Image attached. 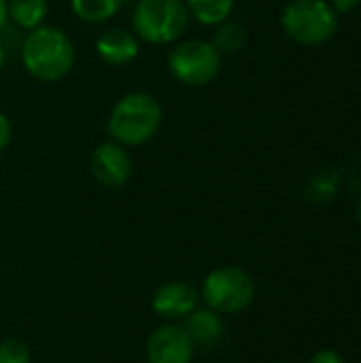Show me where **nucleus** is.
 <instances>
[{
	"label": "nucleus",
	"mask_w": 361,
	"mask_h": 363,
	"mask_svg": "<svg viewBox=\"0 0 361 363\" xmlns=\"http://www.w3.org/2000/svg\"><path fill=\"white\" fill-rule=\"evenodd\" d=\"M21 62L28 74L40 83L62 81L74 66V45L55 26H38L21 40Z\"/></svg>",
	"instance_id": "obj_1"
},
{
	"label": "nucleus",
	"mask_w": 361,
	"mask_h": 363,
	"mask_svg": "<svg viewBox=\"0 0 361 363\" xmlns=\"http://www.w3.org/2000/svg\"><path fill=\"white\" fill-rule=\"evenodd\" d=\"M162 119L164 111L155 96L147 91H130L113 104L106 130L111 140L123 147H140L157 134Z\"/></svg>",
	"instance_id": "obj_2"
},
{
	"label": "nucleus",
	"mask_w": 361,
	"mask_h": 363,
	"mask_svg": "<svg viewBox=\"0 0 361 363\" xmlns=\"http://www.w3.org/2000/svg\"><path fill=\"white\" fill-rule=\"evenodd\" d=\"M189 26V11L183 0H138L132 17V32L138 40L168 45L179 40Z\"/></svg>",
	"instance_id": "obj_3"
},
{
	"label": "nucleus",
	"mask_w": 361,
	"mask_h": 363,
	"mask_svg": "<svg viewBox=\"0 0 361 363\" xmlns=\"http://www.w3.org/2000/svg\"><path fill=\"white\" fill-rule=\"evenodd\" d=\"M281 26L294 43L315 47L334 38L338 13L328 0H291L283 9Z\"/></svg>",
	"instance_id": "obj_4"
},
{
	"label": "nucleus",
	"mask_w": 361,
	"mask_h": 363,
	"mask_svg": "<svg viewBox=\"0 0 361 363\" xmlns=\"http://www.w3.org/2000/svg\"><path fill=\"white\" fill-rule=\"evenodd\" d=\"M200 298L219 315H238L253 304L255 283L243 268L221 266L206 274Z\"/></svg>",
	"instance_id": "obj_5"
},
{
	"label": "nucleus",
	"mask_w": 361,
	"mask_h": 363,
	"mask_svg": "<svg viewBox=\"0 0 361 363\" xmlns=\"http://www.w3.org/2000/svg\"><path fill=\"white\" fill-rule=\"evenodd\" d=\"M223 55L213 47L211 40L202 38H189L179 43L170 57H168V68L172 77L191 87L209 85L215 81L221 72Z\"/></svg>",
	"instance_id": "obj_6"
},
{
	"label": "nucleus",
	"mask_w": 361,
	"mask_h": 363,
	"mask_svg": "<svg viewBox=\"0 0 361 363\" xmlns=\"http://www.w3.org/2000/svg\"><path fill=\"white\" fill-rule=\"evenodd\" d=\"M89 166H91L94 179L109 189L123 187L130 181L132 170H134L128 147H123L115 140L100 143L91 153Z\"/></svg>",
	"instance_id": "obj_7"
},
{
	"label": "nucleus",
	"mask_w": 361,
	"mask_h": 363,
	"mask_svg": "<svg viewBox=\"0 0 361 363\" xmlns=\"http://www.w3.org/2000/svg\"><path fill=\"white\" fill-rule=\"evenodd\" d=\"M194 342L189 340L183 325L166 323L149 334L147 362L149 363H191Z\"/></svg>",
	"instance_id": "obj_8"
},
{
	"label": "nucleus",
	"mask_w": 361,
	"mask_h": 363,
	"mask_svg": "<svg viewBox=\"0 0 361 363\" xmlns=\"http://www.w3.org/2000/svg\"><path fill=\"white\" fill-rule=\"evenodd\" d=\"M198 302H200V294L196 287L183 281H170L153 291L151 308L155 311V315L172 323L185 319L194 308H198Z\"/></svg>",
	"instance_id": "obj_9"
},
{
	"label": "nucleus",
	"mask_w": 361,
	"mask_h": 363,
	"mask_svg": "<svg viewBox=\"0 0 361 363\" xmlns=\"http://www.w3.org/2000/svg\"><path fill=\"white\" fill-rule=\"evenodd\" d=\"M98 57L109 66H128L140 53V40L126 28H111L96 40Z\"/></svg>",
	"instance_id": "obj_10"
},
{
	"label": "nucleus",
	"mask_w": 361,
	"mask_h": 363,
	"mask_svg": "<svg viewBox=\"0 0 361 363\" xmlns=\"http://www.w3.org/2000/svg\"><path fill=\"white\" fill-rule=\"evenodd\" d=\"M183 330L187 332L194 347L215 349L223 340L226 323L219 313L211 311L209 306H204V308L198 306L183 319Z\"/></svg>",
	"instance_id": "obj_11"
},
{
	"label": "nucleus",
	"mask_w": 361,
	"mask_h": 363,
	"mask_svg": "<svg viewBox=\"0 0 361 363\" xmlns=\"http://www.w3.org/2000/svg\"><path fill=\"white\" fill-rule=\"evenodd\" d=\"M6 4H9V21H13L17 28L26 32L43 26L49 13L47 0H6Z\"/></svg>",
	"instance_id": "obj_12"
},
{
	"label": "nucleus",
	"mask_w": 361,
	"mask_h": 363,
	"mask_svg": "<svg viewBox=\"0 0 361 363\" xmlns=\"http://www.w3.org/2000/svg\"><path fill=\"white\" fill-rule=\"evenodd\" d=\"M189 17L204 26H219L221 21L230 19L234 11V0H183Z\"/></svg>",
	"instance_id": "obj_13"
},
{
	"label": "nucleus",
	"mask_w": 361,
	"mask_h": 363,
	"mask_svg": "<svg viewBox=\"0 0 361 363\" xmlns=\"http://www.w3.org/2000/svg\"><path fill=\"white\" fill-rule=\"evenodd\" d=\"M126 0H70L72 13L87 23H104L113 19Z\"/></svg>",
	"instance_id": "obj_14"
},
{
	"label": "nucleus",
	"mask_w": 361,
	"mask_h": 363,
	"mask_svg": "<svg viewBox=\"0 0 361 363\" xmlns=\"http://www.w3.org/2000/svg\"><path fill=\"white\" fill-rule=\"evenodd\" d=\"M213 47L221 53V55H232L238 53L245 45H247V28L240 21L234 19H226L217 26L215 34H213Z\"/></svg>",
	"instance_id": "obj_15"
},
{
	"label": "nucleus",
	"mask_w": 361,
	"mask_h": 363,
	"mask_svg": "<svg viewBox=\"0 0 361 363\" xmlns=\"http://www.w3.org/2000/svg\"><path fill=\"white\" fill-rule=\"evenodd\" d=\"M32 353L23 340L6 338L0 342V363H30Z\"/></svg>",
	"instance_id": "obj_16"
},
{
	"label": "nucleus",
	"mask_w": 361,
	"mask_h": 363,
	"mask_svg": "<svg viewBox=\"0 0 361 363\" xmlns=\"http://www.w3.org/2000/svg\"><path fill=\"white\" fill-rule=\"evenodd\" d=\"M11 136H13V128H11V121L4 113H0V153L9 147L11 143Z\"/></svg>",
	"instance_id": "obj_17"
},
{
	"label": "nucleus",
	"mask_w": 361,
	"mask_h": 363,
	"mask_svg": "<svg viewBox=\"0 0 361 363\" xmlns=\"http://www.w3.org/2000/svg\"><path fill=\"white\" fill-rule=\"evenodd\" d=\"M309 363H345V359L338 353H334L330 349H323V351H317Z\"/></svg>",
	"instance_id": "obj_18"
},
{
	"label": "nucleus",
	"mask_w": 361,
	"mask_h": 363,
	"mask_svg": "<svg viewBox=\"0 0 361 363\" xmlns=\"http://www.w3.org/2000/svg\"><path fill=\"white\" fill-rule=\"evenodd\" d=\"M328 2L336 13H351L361 4V0H328Z\"/></svg>",
	"instance_id": "obj_19"
},
{
	"label": "nucleus",
	"mask_w": 361,
	"mask_h": 363,
	"mask_svg": "<svg viewBox=\"0 0 361 363\" xmlns=\"http://www.w3.org/2000/svg\"><path fill=\"white\" fill-rule=\"evenodd\" d=\"M6 23H9V4L6 0H0V34L6 30Z\"/></svg>",
	"instance_id": "obj_20"
},
{
	"label": "nucleus",
	"mask_w": 361,
	"mask_h": 363,
	"mask_svg": "<svg viewBox=\"0 0 361 363\" xmlns=\"http://www.w3.org/2000/svg\"><path fill=\"white\" fill-rule=\"evenodd\" d=\"M4 60H6V53H4V45L0 43V70H2V66H4Z\"/></svg>",
	"instance_id": "obj_21"
},
{
	"label": "nucleus",
	"mask_w": 361,
	"mask_h": 363,
	"mask_svg": "<svg viewBox=\"0 0 361 363\" xmlns=\"http://www.w3.org/2000/svg\"><path fill=\"white\" fill-rule=\"evenodd\" d=\"M357 219H360V223H361V196H360V202H357Z\"/></svg>",
	"instance_id": "obj_22"
}]
</instances>
